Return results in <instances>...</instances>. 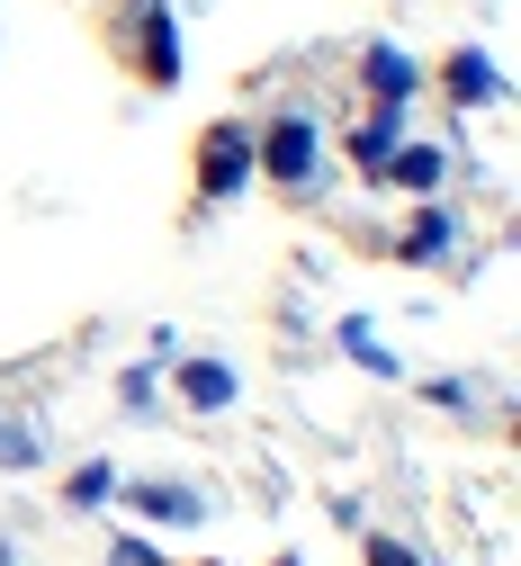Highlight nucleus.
<instances>
[{
  "label": "nucleus",
  "instance_id": "423d86ee",
  "mask_svg": "<svg viewBox=\"0 0 521 566\" xmlns=\"http://www.w3.org/2000/svg\"><path fill=\"white\" fill-rule=\"evenodd\" d=\"M360 82H368V99H387V108H405L414 91H423V63L396 45V36H378V45H368L360 54Z\"/></svg>",
  "mask_w": 521,
  "mask_h": 566
},
{
  "label": "nucleus",
  "instance_id": "0eeeda50",
  "mask_svg": "<svg viewBox=\"0 0 521 566\" xmlns=\"http://www.w3.org/2000/svg\"><path fill=\"white\" fill-rule=\"evenodd\" d=\"M342 145H351V171H360V180H378V171H387V154L405 145V108H387V99H378V108H368V117L342 135Z\"/></svg>",
  "mask_w": 521,
  "mask_h": 566
},
{
  "label": "nucleus",
  "instance_id": "dca6fc26",
  "mask_svg": "<svg viewBox=\"0 0 521 566\" xmlns=\"http://www.w3.org/2000/svg\"><path fill=\"white\" fill-rule=\"evenodd\" d=\"M108 566H171L154 539H108Z\"/></svg>",
  "mask_w": 521,
  "mask_h": 566
},
{
  "label": "nucleus",
  "instance_id": "7ed1b4c3",
  "mask_svg": "<svg viewBox=\"0 0 521 566\" xmlns=\"http://www.w3.org/2000/svg\"><path fill=\"white\" fill-rule=\"evenodd\" d=\"M117 504H126L135 522H154V531H198V522H207V494H198V485H171V476L117 485Z\"/></svg>",
  "mask_w": 521,
  "mask_h": 566
},
{
  "label": "nucleus",
  "instance_id": "f257e3e1",
  "mask_svg": "<svg viewBox=\"0 0 521 566\" xmlns=\"http://www.w3.org/2000/svg\"><path fill=\"white\" fill-rule=\"evenodd\" d=\"M252 180H270L288 207H306L324 189V126H315V108H279L270 126H252Z\"/></svg>",
  "mask_w": 521,
  "mask_h": 566
},
{
  "label": "nucleus",
  "instance_id": "f03ea898",
  "mask_svg": "<svg viewBox=\"0 0 521 566\" xmlns=\"http://www.w3.org/2000/svg\"><path fill=\"white\" fill-rule=\"evenodd\" d=\"M252 189V126L243 117H216L198 135V207H226Z\"/></svg>",
  "mask_w": 521,
  "mask_h": 566
},
{
  "label": "nucleus",
  "instance_id": "20e7f679",
  "mask_svg": "<svg viewBox=\"0 0 521 566\" xmlns=\"http://www.w3.org/2000/svg\"><path fill=\"white\" fill-rule=\"evenodd\" d=\"M135 73L144 82H154V91H171L180 82V28H171V10H163V0H144V10H135Z\"/></svg>",
  "mask_w": 521,
  "mask_h": 566
},
{
  "label": "nucleus",
  "instance_id": "9d476101",
  "mask_svg": "<svg viewBox=\"0 0 521 566\" xmlns=\"http://www.w3.org/2000/svg\"><path fill=\"white\" fill-rule=\"evenodd\" d=\"M396 252H405V261H450V252H459V217H450V207H431V198H423Z\"/></svg>",
  "mask_w": 521,
  "mask_h": 566
},
{
  "label": "nucleus",
  "instance_id": "39448f33",
  "mask_svg": "<svg viewBox=\"0 0 521 566\" xmlns=\"http://www.w3.org/2000/svg\"><path fill=\"white\" fill-rule=\"evenodd\" d=\"M163 369H171L189 413H235L243 405V369H226V360H163Z\"/></svg>",
  "mask_w": 521,
  "mask_h": 566
},
{
  "label": "nucleus",
  "instance_id": "6e6552de",
  "mask_svg": "<svg viewBox=\"0 0 521 566\" xmlns=\"http://www.w3.org/2000/svg\"><path fill=\"white\" fill-rule=\"evenodd\" d=\"M440 180H450V145H414V135H405V145L387 154V171H378V189H405V198H431Z\"/></svg>",
  "mask_w": 521,
  "mask_h": 566
},
{
  "label": "nucleus",
  "instance_id": "a211bd4d",
  "mask_svg": "<svg viewBox=\"0 0 521 566\" xmlns=\"http://www.w3.org/2000/svg\"><path fill=\"white\" fill-rule=\"evenodd\" d=\"M0 566H19V557H10V539H0Z\"/></svg>",
  "mask_w": 521,
  "mask_h": 566
},
{
  "label": "nucleus",
  "instance_id": "9b49d317",
  "mask_svg": "<svg viewBox=\"0 0 521 566\" xmlns=\"http://www.w3.org/2000/svg\"><path fill=\"white\" fill-rule=\"evenodd\" d=\"M117 485H126L117 459H82V468L63 476V504H72V513H108V504H117Z\"/></svg>",
  "mask_w": 521,
  "mask_h": 566
},
{
  "label": "nucleus",
  "instance_id": "ddd939ff",
  "mask_svg": "<svg viewBox=\"0 0 521 566\" xmlns=\"http://www.w3.org/2000/svg\"><path fill=\"white\" fill-rule=\"evenodd\" d=\"M342 350L368 369V378H405V360H396V342H378V324L368 315H342Z\"/></svg>",
  "mask_w": 521,
  "mask_h": 566
},
{
  "label": "nucleus",
  "instance_id": "2eb2a0df",
  "mask_svg": "<svg viewBox=\"0 0 521 566\" xmlns=\"http://www.w3.org/2000/svg\"><path fill=\"white\" fill-rule=\"evenodd\" d=\"M423 396H431V405H440V413H468V405H477V387H468V378H431V387H423Z\"/></svg>",
  "mask_w": 521,
  "mask_h": 566
},
{
  "label": "nucleus",
  "instance_id": "f3484780",
  "mask_svg": "<svg viewBox=\"0 0 521 566\" xmlns=\"http://www.w3.org/2000/svg\"><path fill=\"white\" fill-rule=\"evenodd\" d=\"M368 566H423V557H414L405 539H387V531H378V539H368Z\"/></svg>",
  "mask_w": 521,
  "mask_h": 566
},
{
  "label": "nucleus",
  "instance_id": "f8f14e48",
  "mask_svg": "<svg viewBox=\"0 0 521 566\" xmlns=\"http://www.w3.org/2000/svg\"><path fill=\"white\" fill-rule=\"evenodd\" d=\"M45 422L37 413H0V468H10V476H28V468H45Z\"/></svg>",
  "mask_w": 521,
  "mask_h": 566
},
{
  "label": "nucleus",
  "instance_id": "1a4fd4ad",
  "mask_svg": "<svg viewBox=\"0 0 521 566\" xmlns=\"http://www.w3.org/2000/svg\"><path fill=\"white\" fill-rule=\"evenodd\" d=\"M440 91H450L459 108H494V99H503V73H494L486 45H459L450 63H440Z\"/></svg>",
  "mask_w": 521,
  "mask_h": 566
},
{
  "label": "nucleus",
  "instance_id": "4468645a",
  "mask_svg": "<svg viewBox=\"0 0 521 566\" xmlns=\"http://www.w3.org/2000/svg\"><path fill=\"white\" fill-rule=\"evenodd\" d=\"M154 396H163V360H135V369H117V405H126V413H144Z\"/></svg>",
  "mask_w": 521,
  "mask_h": 566
}]
</instances>
